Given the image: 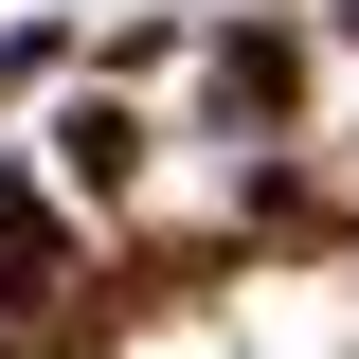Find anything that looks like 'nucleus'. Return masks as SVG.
Here are the masks:
<instances>
[{
    "label": "nucleus",
    "mask_w": 359,
    "mask_h": 359,
    "mask_svg": "<svg viewBox=\"0 0 359 359\" xmlns=\"http://www.w3.org/2000/svg\"><path fill=\"white\" fill-rule=\"evenodd\" d=\"M233 341L252 359H359V269H252L233 287Z\"/></svg>",
    "instance_id": "nucleus-1"
},
{
    "label": "nucleus",
    "mask_w": 359,
    "mask_h": 359,
    "mask_svg": "<svg viewBox=\"0 0 359 359\" xmlns=\"http://www.w3.org/2000/svg\"><path fill=\"white\" fill-rule=\"evenodd\" d=\"M108 359H252V341H233V306H216V323H126Z\"/></svg>",
    "instance_id": "nucleus-2"
}]
</instances>
